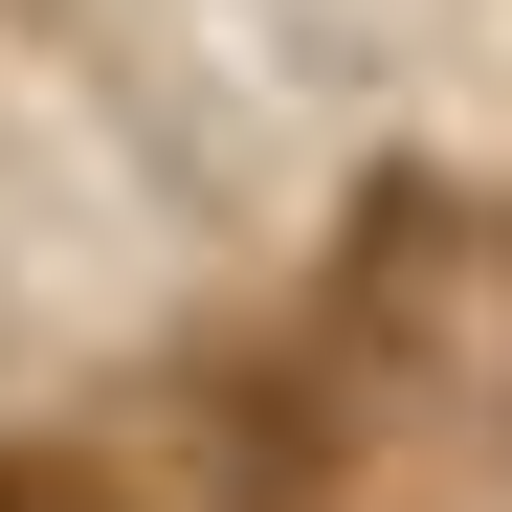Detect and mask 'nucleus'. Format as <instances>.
Instances as JSON below:
<instances>
[{"mask_svg": "<svg viewBox=\"0 0 512 512\" xmlns=\"http://www.w3.org/2000/svg\"><path fill=\"white\" fill-rule=\"evenodd\" d=\"M334 312L401 334V357H490V334H512V223H490L468 179H379V201H357V268H334Z\"/></svg>", "mask_w": 512, "mask_h": 512, "instance_id": "1", "label": "nucleus"}, {"mask_svg": "<svg viewBox=\"0 0 512 512\" xmlns=\"http://www.w3.org/2000/svg\"><path fill=\"white\" fill-rule=\"evenodd\" d=\"M179 446L223 512H312L334 490V379L312 357H179Z\"/></svg>", "mask_w": 512, "mask_h": 512, "instance_id": "2", "label": "nucleus"}, {"mask_svg": "<svg viewBox=\"0 0 512 512\" xmlns=\"http://www.w3.org/2000/svg\"><path fill=\"white\" fill-rule=\"evenodd\" d=\"M0 512H134V468H90V446H0Z\"/></svg>", "mask_w": 512, "mask_h": 512, "instance_id": "3", "label": "nucleus"}]
</instances>
